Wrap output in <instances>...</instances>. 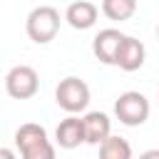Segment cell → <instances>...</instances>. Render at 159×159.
Returning a JSON list of instances; mask_svg holds the SVG:
<instances>
[{
  "label": "cell",
  "mask_w": 159,
  "mask_h": 159,
  "mask_svg": "<svg viewBox=\"0 0 159 159\" xmlns=\"http://www.w3.org/2000/svg\"><path fill=\"white\" fill-rule=\"evenodd\" d=\"M15 147L22 159H52L55 147L47 139V129L35 122H25L15 132Z\"/></svg>",
  "instance_id": "1"
},
{
  "label": "cell",
  "mask_w": 159,
  "mask_h": 159,
  "mask_svg": "<svg viewBox=\"0 0 159 159\" xmlns=\"http://www.w3.org/2000/svg\"><path fill=\"white\" fill-rule=\"evenodd\" d=\"M25 32L32 42L37 45H47L57 37L60 32V12L52 5H37L30 10L27 20H25Z\"/></svg>",
  "instance_id": "2"
},
{
  "label": "cell",
  "mask_w": 159,
  "mask_h": 159,
  "mask_svg": "<svg viewBox=\"0 0 159 159\" xmlns=\"http://www.w3.org/2000/svg\"><path fill=\"white\" fill-rule=\"evenodd\" d=\"M55 102L67 114H80L89 107V87L80 77H65L55 87Z\"/></svg>",
  "instance_id": "3"
},
{
  "label": "cell",
  "mask_w": 159,
  "mask_h": 159,
  "mask_svg": "<svg viewBox=\"0 0 159 159\" xmlns=\"http://www.w3.org/2000/svg\"><path fill=\"white\" fill-rule=\"evenodd\" d=\"M149 112H152L149 99L137 89L122 92L114 102V114L124 127H142L149 119Z\"/></svg>",
  "instance_id": "4"
},
{
  "label": "cell",
  "mask_w": 159,
  "mask_h": 159,
  "mask_svg": "<svg viewBox=\"0 0 159 159\" xmlns=\"http://www.w3.org/2000/svg\"><path fill=\"white\" fill-rule=\"evenodd\" d=\"M40 89V77L30 65H15L5 75V92L12 99H30Z\"/></svg>",
  "instance_id": "5"
},
{
  "label": "cell",
  "mask_w": 159,
  "mask_h": 159,
  "mask_svg": "<svg viewBox=\"0 0 159 159\" xmlns=\"http://www.w3.org/2000/svg\"><path fill=\"white\" fill-rule=\"evenodd\" d=\"M147 60V47L142 40L132 37V35H124L122 42H119V50H117V57H114V65L124 72H137Z\"/></svg>",
  "instance_id": "6"
},
{
  "label": "cell",
  "mask_w": 159,
  "mask_h": 159,
  "mask_svg": "<svg viewBox=\"0 0 159 159\" xmlns=\"http://www.w3.org/2000/svg\"><path fill=\"white\" fill-rule=\"evenodd\" d=\"M122 32L114 30V27H107V30H99L92 40V52L94 57L102 62V65H114V57H117V50H119V42H122Z\"/></svg>",
  "instance_id": "7"
},
{
  "label": "cell",
  "mask_w": 159,
  "mask_h": 159,
  "mask_svg": "<svg viewBox=\"0 0 159 159\" xmlns=\"http://www.w3.org/2000/svg\"><path fill=\"white\" fill-rule=\"evenodd\" d=\"M97 15H99V10H97V5L89 2V0H75V2H70L67 10H65L67 25L75 27V30H89V27L97 22Z\"/></svg>",
  "instance_id": "8"
},
{
  "label": "cell",
  "mask_w": 159,
  "mask_h": 159,
  "mask_svg": "<svg viewBox=\"0 0 159 159\" xmlns=\"http://www.w3.org/2000/svg\"><path fill=\"white\" fill-rule=\"evenodd\" d=\"M82 122H84V144L99 147L112 134V119L104 112H87Z\"/></svg>",
  "instance_id": "9"
},
{
  "label": "cell",
  "mask_w": 159,
  "mask_h": 159,
  "mask_svg": "<svg viewBox=\"0 0 159 159\" xmlns=\"http://www.w3.org/2000/svg\"><path fill=\"white\" fill-rule=\"evenodd\" d=\"M55 139L62 149H75L84 142V122L77 114H70L67 119H62L55 129Z\"/></svg>",
  "instance_id": "10"
},
{
  "label": "cell",
  "mask_w": 159,
  "mask_h": 159,
  "mask_svg": "<svg viewBox=\"0 0 159 159\" xmlns=\"http://www.w3.org/2000/svg\"><path fill=\"white\" fill-rule=\"evenodd\" d=\"M137 12V0H102V15L112 22H124Z\"/></svg>",
  "instance_id": "11"
},
{
  "label": "cell",
  "mask_w": 159,
  "mask_h": 159,
  "mask_svg": "<svg viewBox=\"0 0 159 159\" xmlns=\"http://www.w3.org/2000/svg\"><path fill=\"white\" fill-rule=\"evenodd\" d=\"M99 157H102V159H129V157H132V147H129L127 139L109 134V137L99 144Z\"/></svg>",
  "instance_id": "12"
},
{
  "label": "cell",
  "mask_w": 159,
  "mask_h": 159,
  "mask_svg": "<svg viewBox=\"0 0 159 159\" xmlns=\"http://www.w3.org/2000/svg\"><path fill=\"white\" fill-rule=\"evenodd\" d=\"M15 157V152H10V149H0V159H12Z\"/></svg>",
  "instance_id": "13"
},
{
  "label": "cell",
  "mask_w": 159,
  "mask_h": 159,
  "mask_svg": "<svg viewBox=\"0 0 159 159\" xmlns=\"http://www.w3.org/2000/svg\"><path fill=\"white\" fill-rule=\"evenodd\" d=\"M144 157L149 159V157H159V149H154V152H144Z\"/></svg>",
  "instance_id": "14"
},
{
  "label": "cell",
  "mask_w": 159,
  "mask_h": 159,
  "mask_svg": "<svg viewBox=\"0 0 159 159\" xmlns=\"http://www.w3.org/2000/svg\"><path fill=\"white\" fill-rule=\"evenodd\" d=\"M157 40H159V25H157Z\"/></svg>",
  "instance_id": "15"
},
{
  "label": "cell",
  "mask_w": 159,
  "mask_h": 159,
  "mask_svg": "<svg viewBox=\"0 0 159 159\" xmlns=\"http://www.w3.org/2000/svg\"><path fill=\"white\" fill-rule=\"evenodd\" d=\"M157 92H159V87H157Z\"/></svg>",
  "instance_id": "16"
}]
</instances>
